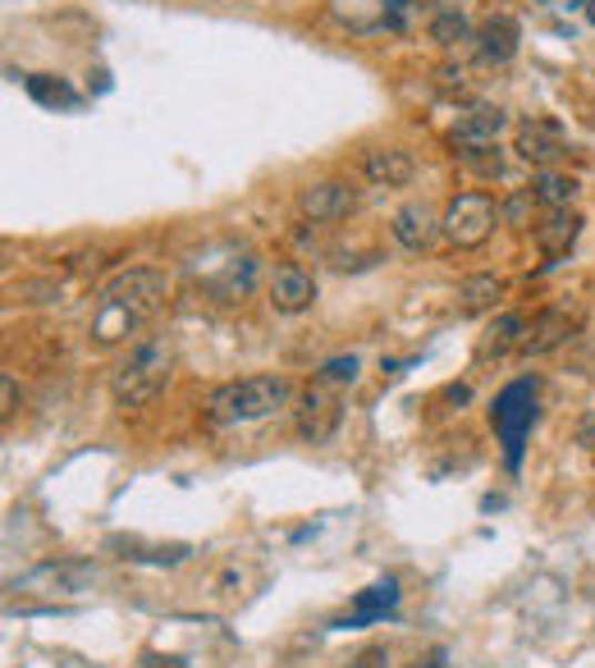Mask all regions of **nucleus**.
Masks as SVG:
<instances>
[{
    "label": "nucleus",
    "instance_id": "obj_1",
    "mask_svg": "<svg viewBox=\"0 0 595 668\" xmlns=\"http://www.w3.org/2000/svg\"><path fill=\"white\" fill-rule=\"evenodd\" d=\"M170 298V280L157 266H133L115 275L97 293V312H92V344L110 348L129 340L133 330H142Z\"/></svg>",
    "mask_w": 595,
    "mask_h": 668
},
{
    "label": "nucleus",
    "instance_id": "obj_2",
    "mask_svg": "<svg viewBox=\"0 0 595 668\" xmlns=\"http://www.w3.org/2000/svg\"><path fill=\"white\" fill-rule=\"evenodd\" d=\"M170 371H174V340H170V334H152V340L133 344L129 357L115 366V376H110V394H115L120 407H147L152 398L165 394Z\"/></svg>",
    "mask_w": 595,
    "mask_h": 668
},
{
    "label": "nucleus",
    "instance_id": "obj_3",
    "mask_svg": "<svg viewBox=\"0 0 595 668\" xmlns=\"http://www.w3.org/2000/svg\"><path fill=\"white\" fill-rule=\"evenodd\" d=\"M293 398V385L284 376H243V381H225L220 389H211L206 398V422L211 426H243V422H262L275 407H284Z\"/></svg>",
    "mask_w": 595,
    "mask_h": 668
},
{
    "label": "nucleus",
    "instance_id": "obj_4",
    "mask_svg": "<svg viewBox=\"0 0 595 668\" xmlns=\"http://www.w3.org/2000/svg\"><path fill=\"white\" fill-rule=\"evenodd\" d=\"M536 417H541V381H536V376H517V381H508V385L495 394V403H491V426H495V435H500V444H504L508 472L523 467V449H527V435H532Z\"/></svg>",
    "mask_w": 595,
    "mask_h": 668
},
{
    "label": "nucleus",
    "instance_id": "obj_5",
    "mask_svg": "<svg viewBox=\"0 0 595 668\" xmlns=\"http://www.w3.org/2000/svg\"><path fill=\"white\" fill-rule=\"evenodd\" d=\"M500 225V206L491 193H458L440 215V230L454 247H481Z\"/></svg>",
    "mask_w": 595,
    "mask_h": 668
},
{
    "label": "nucleus",
    "instance_id": "obj_6",
    "mask_svg": "<svg viewBox=\"0 0 595 668\" xmlns=\"http://www.w3.org/2000/svg\"><path fill=\"white\" fill-rule=\"evenodd\" d=\"M293 422H298V435H303L307 444H325V439H334V431H340L344 407L330 394V385H307L303 394H298Z\"/></svg>",
    "mask_w": 595,
    "mask_h": 668
},
{
    "label": "nucleus",
    "instance_id": "obj_7",
    "mask_svg": "<svg viewBox=\"0 0 595 668\" xmlns=\"http://www.w3.org/2000/svg\"><path fill=\"white\" fill-rule=\"evenodd\" d=\"M97 581V564L88 559H60V564H42L28 577L14 581V590H56V596H79Z\"/></svg>",
    "mask_w": 595,
    "mask_h": 668
},
{
    "label": "nucleus",
    "instance_id": "obj_8",
    "mask_svg": "<svg viewBox=\"0 0 595 668\" xmlns=\"http://www.w3.org/2000/svg\"><path fill=\"white\" fill-rule=\"evenodd\" d=\"M573 330H577V316L568 307H541L523 334V344H517V353L523 357H545L554 348H564L573 340Z\"/></svg>",
    "mask_w": 595,
    "mask_h": 668
},
{
    "label": "nucleus",
    "instance_id": "obj_9",
    "mask_svg": "<svg viewBox=\"0 0 595 668\" xmlns=\"http://www.w3.org/2000/svg\"><path fill=\"white\" fill-rule=\"evenodd\" d=\"M394 609H399V581L385 577V581H376V586L357 590V596H353V609H349L344 618H334L330 627H334V632H357V627H371V623L390 618Z\"/></svg>",
    "mask_w": 595,
    "mask_h": 668
},
{
    "label": "nucleus",
    "instance_id": "obj_10",
    "mask_svg": "<svg viewBox=\"0 0 595 668\" xmlns=\"http://www.w3.org/2000/svg\"><path fill=\"white\" fill-rule=\"evenodd\" d=\"M513 152L523 156L527 165H536V170H549L554 161H564V156H568V142H564V129H559V124L532 120V124H523V129H517V138H513Z\"/></svg>",
    "mask_w": 595,
    "mask_h": 668
},
{
    "label": "nucleus",
    "instance_id": "obj_11",
    "mask_svg": "<svg viewBox=\"0 0 595 668\" xmlns=\"http://www.w3.org/2000/svg\"><path fill=\"white\" fill-rule=\"evenodd\" d=\"M504 124H508V115H504L500 105H476V110H467V115L454 124L450 142L458 146L463 156H472V152H486V146H495V138L504 133Z\"/></svg>",
    "mask_w": 595,
    "mask_h": 668
},
{
    "label": "nucleus",
    "instance_id": "obj_12",
    "mask_svg": "<svg viewBox=\"0 0 595 668\" xmlns=\"http://www.w3.org/2000/svg\"><path fill=\"white\" fill-rule=\"evenodd\" d=\"M353 206H357V193L349 189V183H340V179L312 183V189H303V198H298V211H303L307 220H321V225H330V220H344Z\"/></svg>",
    "mask_w": 595,
    "mask_h": 668
},
{
    "label": "nucleus",
    "instance_id": "obj_13",
    "mask_svg": "<svg viewBox=\"0 0 595 668\" xmlns=\"http://www.w3.org/2000/svg\"><path fill=\"white\" fill-rule=\"evenodd\" d=\"M435 230H440V220H435L431 202H407V206H399L394 220H390L394 243L407 247V252H426L431 239H435Z\"/></svg>",
    "mask_w": 595,
    "mask_h": 668
},
{
    "label": "nucleus",
    "instance_id": "obj_14",
    "mask_svg": "<svg viewBox=\"0 0 595 668\" xmlns=\"http://www.w3.org/2000/svg\"><path fill=\"white\" fill-rule=\"evenodd\" d=\"M517 42H523V28H517L513 14H491L476 28V51L486 64H508L517 55Z\"/></svg>",
    "mask_w": 595,
    "mask_h": 668
},
{
    "label": "nucleus",
    "instance_id": "obj_15",
    "mask_svg": "<svg viewBox=\"0 0 595 668\" xmlns=\"http://www.w3.org/2000/svg\"><path fill=\"white\" fill-rule=\"evenodd\" d=\"M316 303V280L303 266H280L271 280V307L284 316H298Z\"/></svg>",
    "mask_w": 595,
    "mask_h": 668
},
{
    "label": "nucleus",
    "instance_id": "obj_16",
    "mask_svg": "<svg viewBox=\"0 0 595 668\" xmlns=\"http://www.w3.org/2000/svg\"><path fill=\"white\" fill-rule=\"evenodd\" d=\"M577 234H582V215H577L573 206H554V211L541 220V225H536V247L549 256V262H559V256L573 252Z\"/></svg>",
    "mask_w": 595,
    "mask_h": 668
},
{
    "label": "nucleus",
    "instance_id": "obj_17",
    "mask_svg": "<svg viewBox=\"0 0 595 668\" xmlns=\"http://www.w3.org/2000/svg\"><path fill=\"white\" fill-rule=\"evenodd\" d=\"M362 174L371 183H381V189H407L413 174H417V165H413L407 152H399V146H376V152L362 156Z\"/></svg>",
    "mask_w": 595,
    "mask_h": 668
},
{
    "label": "nucleus",
    "instance_id": "obj_18",
    "mask_svg": "<svg viewBox=\"0 0 595 668\" xmlns=\"http://www.w3.org/2000/svg\"><path fill=\"white\" fill-rule=\"evenodd\" d=\"M252 284H256V256H252V252L234 256V262H230L225 271L206 280V289L215 293L220 303H239V298H248V293H252Z\"/></svg>",
    "mask_w": 595,
    "mask_h": 668
},
{
    "label": "nucleus",
    "instance_id": "obj_19",
    "mask_svg": "<svg viewBox=\"0 0 595 668\" xmlns=\"http://www.w3.org/2000/svg\"><path fill=\"white\" fill-rule=\"evenodd\" d=\"M500 298H504V280H500V275H467V280L458 284V316L495 312Z\"/></svg>",
    "mask_w": 595,
    "mask_h": 668
},
{
    "label": "nucleus",
    "instance_id": "obj_20",
    "mask_svg": "<svg viewBox=\"0 0 595 668\" xmlns=\"http://www.w3.org/2000/svg\"><path fill=\"white\" fill-rule=\"evenodd\" d=\"M523 334H527V321L517 316V312H504V316H500V321L486 330V340L476 344V357H481V362L504 357L508 348H517V344H523Z\"/></svg>",
    "mask_w": 595,
    "mask_h": 668
},
{
    "label": "nucleus",
    "instance_id": "obj_21",
    "mask_svg": "<svg viewBox=\"0 0 595 668\" xmlns=\"http://www.w3.org/2000/svg\"><path fill=\"white\" fill-rule=\"evenodd\" d=\"M23 88H28V97L37 105H47V110H79L83 105V97L73 92L64 79H51V73H28Z\"/></svg>",
    "mask_w": 595,
    "mask_h": 668
},
{
    "label": "nucleus",
    "instance_id": "obj_22",
    "mask_svg": "<svg viewBox=\"0 0 595 668\" xmlns=\"http://www.w3.org/2000/svg\"><path fill=\"white\" fill-rule=\"evenodd\" d=\"M124 545L120 559H133V564H152V568H174L183 559H193V545L183 540H170V545H138V540H115Z\"/></svg>",
    "mask_w": 595,
    "mask_h": 668
},
{
    "label": "nucleus",
    "instance_id": "obj_23",
    "mask_svg": "<svg viewBox=\"0 0 595 668\" xmlns=\"http://www.w3.org/2000/svg\"><path fill=\"white\" fill-rule=\"evenodd\" d=\"M532 198L541 202V206H573V198H577V179L573 174H554V170H541L536 174V183H532Z\"/></svg>",
    "mask_w": 595,
    "mask_h": 668
},
{
    "label": "nucleus",
    "instance_id": "obj_24",
    "mask_svg": "<svg viewBox=\"0 0 595 668\" xmlns=\"http://www.w3.org/2000/svg\"><path fill=\"white\" fill-rule=\"evenodd\" d=\"M467 19H463V10H440L435 19H431V37L440 47H454V42H467Z\"/></svg>",
    "mask_w": 595,
    "mask_h": 668
},
{
    "label": "nucleus",
    "instance_id": "obj_25",
    "mask_svg": "<svg viewBox=\"0 0 595 668\" xmlns=\"http://www.w3.org/2000/svg\"><path fill=\"white\" fill-rule=\"evenodd\" d=\"M357 381V357L349 353V357H330V362H321V371H316V385H330V389H340V385H353Z\"/></svg>",
    "mask_w": 595,
    "mask_h": 668
},
{
    "label": "nucleus",
    "instance_id": "obj_26",
    "mask_svg": "<svg viewBox=\"0 0 595 668\" xmlns=\"http://www.w3.org/2000/svg\"><path fill=\"white\" fill-rule=\"evenodd\" d=\"M138 668H189V659H179V655H161V650H147L138 659Z\"/></svg>",
    "mask_w": 595,
    "mask_h": 668
},
{
    "label": "nucleus",
    "instance_id": "obj_27",
    "mask_svg": "<svg viewBox=\"0 0 595 668\" xmlns=\"http://www.w3.org/2000/svg\"><path fill=\"white\" fill-rule=\"evenodd\" d=\"M577 444H582V449H591V454H595V403L586 407V413H582V422H577Z\"/></svg>",
    "mask_w": 595,
    "mask_h": 668
},
{
    "label": "nucleus",
    "instance_id": "obj_28",
    "mask_svg": "<svg viewBox=\"0 0 595 668\" xmlns=\"http://www.w3.org/2000/svg\"><path fill=\"white\" fill-rule=\"evenodd\" d=\"M0 394H6V407H0V417H14V407H19V385H14V376L6 371V376H0Z\"/></svg>",
    "mask_w": 595,
    "mask_h": 668
},
{
    "label": "nucleus",
    "instance_id": "obj_29",
    "mask_svg": "<svg viewBox=\"0 0 595 668\" xmlns=\"http://www.w3.org/2000/svg\"><path fill=\"white\" fill-rule=\"evenodd\" d=\"M390 664V655H385V646H366L349 668H385Z\"/></svg>",
    "mask_w": 595,
    "mask_h": 668
},
{
    "label": "nucleus",
    "instance_id": "obj_30",
    "mask_svg": "<svg viewBox=\"0 0 595 668\" xmlns=\"http://www.w3.org/2000/svg\"><path fill=\"white\" fill-rule=\"evenodd\" d=\"M527 202H532V193H517V198L508 202V220H513V225H523V215H527Z\"/></svg>",
    "mask_w": 595,
    "mask_h": 668
},
{
    "label": "nucleus",
    "instance_id": "obj_31",
    "mask_svg": "<svg viewBox=\"0 0 595 668\" xmlns=\"http://www.w3.org/2000/svg\"><path fill=\"white\" fill-rule=\"evenodd\" d=\"M444 659H450V655H444V650L435 646V650H431L426 659H417V668H444Z\"/></svg>",
    "mask_w": 595,
    "mask_h": 668
},
{
    "label": "nucleus",
    "instance_id": "obj_32",
    "mask_svg": "<svg viewBox=\"0 0 595 668\" xmlns=\"http://www.w3.org/2000/svg\"><path fill=\"white\" fill-rule=\"evenodd\" d=\"M385 6H390V14H394V19H403V14H407V6H413V0H385Z\"/></svg>",
    "mask_w": 595,
    "mask_h": 668
},
{
    "label": "nucleus",
    "instance_id": "obj_33",
    "mask_svg": "<svg viewBox=\"0 0 595 668\" xmlns=\"http://www.w3.org/2000/svg\"><path fill=\"white\" fill-rule=\"evenodd\" d=\"M591 23H595V6H591Z\"/></svg>",
    "mask_w": 595,
    "mask_h": 668
}]
</instances>
